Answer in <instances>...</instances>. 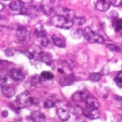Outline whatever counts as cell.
Here are the masks:
<instances>
[{"mask_svg": "<svg viewBox=\"0 0 122 122\" xmlns=\"http://www.w3.org/2000/svg\"><path fill=\"white\" fill-rule=\"evenodd\" d=\"M39 59L47 65H51L53 64V58L49 53L41 52L39 54Z\"/></svg>", "mask_w": 122, "mask_h": 122, "instance_id": "obj_13", "label": "cell"}, {"mask_svg": "<svg viewBox=\"0 0 122 122\" xmlns=\"http://www.w3.org/2000/svg\"><path fill=\"white\" fill-rule=\"evenodd\" d=\"M83 114L87 118L95 120V119L100 118V111L98 109L92 108V107L86 106L85 110H83Z\"/></svg>", "mask_w": 122, "mask_h": 122, "instance_id": "obj_7", "label": "cell"}, {"mask_svg": "<svg viewBox=\"0 0 122 122\" xmlns=\"http://www.w3.org/2000/svg\"><path fill=\"white\" fill-rule=\"evenodd\" d=\"M54 105H55V104L52 100H46L44 103V106L45 108H53V107H54Z\"/></svg>", "mask_w": 122, "mask_h": 122, "instance_id": "obj_30", "label": "cell"}, {"mask_svg": "<svg viewBox=\"0 0 122 122\" xmlns=\"http://www.w3.org/2000/svg\"><path fill=\"white\" fill-rule=\"evenodd\" d=\"M76 81V77L74 75H70L68 76H65L60 80V85L62 86H65V85H70L74 84Z\"/></svg>", "mask_w": 122, "mask_h": 122, "instance_id": "obj_14", "label": "cell"}, {"mask_svg": "<svg viewBox=\"0 0 122 122\" xmlns=\"http://www.w3.org/2000/svg\"><path fill=\"white\" fill-rule=\"evenodd\" d=\"M31 119L34 122H45V116L40 111L35 110L31 114Z\"/></svg>", "mask_w": 122, "mask_h": 122, "instance_id": "obj_15", "label": "cell"}, {"mask_svg": "<svg viewBox=\"0 0 122 122\" xmlns=\"http://www.w3.org/2000/svg\"><path fill=\"white\" fill-rule=\"evenodd\" d=\"M8 115H9V112H8L7 110H4V111L2 112V116L4 117V118L7 117V116H8Z\"/></svg>", "mask_w": 122, "mask_h": 122, "instance_id": "obj_35", "label": "cell"}, {"mask_svg": "<svg viewBox=\"0 0 122 122\" xmlns=\"http://www.w3.org/2000/svg\"><path fill=\"white\" fill-rule=\"evenodd\" d=\"M16 36H17L18 41L20 44H26L30 39V32L26 29L25 27H19L16 30Z\"/></svg>", "mask_w": 122, "mask_h": 122, "instance_id": "obj_4", "label": "cell"}, {"mask_svg": "<svg viewBox=\"0 0 122 122\" xmlns=\"http://www.w3.org/2000/svg\"><path fill=\"white\" fill-rule=\"evenodd\" d=\"M71 112L75 115H80L83 113V110L79 105H75V106H73L71 108Z\"/></svg>", "mask_w": 122, "mask_h": 122, "instance_id": "obj_26", "label": "cell"}, {"mask_svg": "<svg viewBox=\"0 0 122 122\" xmlns=\"http://www.w3.org/2000/svg\"><path fill=\"white\" fill-rule=\"evenodd\" d=\"M34 53L32 52V51H28L27 52V56L29 59H34Z\"/></svg>", "mask_w": 122, "mask_h": 122, "instance_id": "obj_33", "label": "cell"}, {"mask_svg": "<svg viewBox=\"0 0 122 122\" xmlns=\"http://www.w3.org/2000/svg\"><path fill=\"white\" fill-rule=\"evenodd\" d=\"M71 37L74 39H80L83 35V32L80 29H75L71 32Z\"/></svg>", "mask_w": 122, "mask_h": 122, "instance_id": "obj_24", "label": "cell"}, {"mask_svg": "<svg viewBox=\"0 0 122 122\" xmlns=\"http://www.w3.org/2000/svg\"><path fill=\"white\" fill-rule=\"evenodd\" d=\"M111 4H113L114 6H120L122 4V1H120V0H117V1H111Z\"/></svg>", "mask_w": 122, "mask_h": 122, "instance_id": "obj_34", "label": "cell"}, {"mask_svg": "<svg viewBox=\"0 0 122 122\" xmlns=\"http://www.w3.org/2000/svg\"><path fill=\"white\" fill-rule=\"evenodd\" d=\"M115 99L116 100H119V101H122V97H120V96H118V95H115Z\"/></svg>", "mask_w": 122, "mask_h": 122, "instance_id": "obj_36", "label": "cell"}, {"mask_svg": "<svg viewBox=\"0 0 122 122\" xmlns=\"http://www.w3.org/2000/svg\"><path fill=\"white\" fill-rule=\"evenodd\" d=\"M90 95L89 92L87 90H80V91H77L72 95V99L75 102H80L83 101V100H86L88 96Z\"/></svg>", "mask_w": 122, "mask_h": 122, "instance_id": "obj_9", "label": "cell"}, {"mask_svg": "<svg viewBox=\"0 0 122 122\" xmlns=\"http://www.w3.org/2000/svg\"><path fill=\"white\" fill-rule=\"evenodd\" d=\"M33 103H34V99L31 96L29 92L24 91L17 97L15 101V105L19 109H21L29 106V105H33Z\"/></svg>", "mask_w": 122, "mask_h": 122, "instance_id": "obj_2", "label": "cell"}, {"mask_svg": "<svg viewBox=\"0 0 122 122\" xmlns=\"http://www.w3.org/2000/svg\"><path fill=\"white\" fill-rule=\"evenodd\" d=\"M85 21H86V19L84 16H75L73 19V22L76 24L77 25H83L85 23Z\"/></svg>", "mask_w": 122, "mask_h": 122, "instance_id": "obj_22", "label": "cell"}, {"mask_svg": "<svg viewBox=\"0 0 122 122\" xmlns=\"http://www.w3.org/2000/svg\"><path fill=\"white\" fill-rule=\"evenodd\" d=\"M107 49H109L110 50L113 51V52H116V53H120L122 51L121 48L118 45H115V44H109L106 45Z\"/></svg>", "mask_w": 122, "mask_h": 122, "instance_id": "obj_23", "label": "cell"}, {"mask_svg": "<svg viewBox=\"0 0 122 122\" xmlns=\"http://www.w3.org/2000/svg\"><path fill=\"white\" fill-rule=\"evenodd\" d=\"M115 82L117 86L122 88V70L119 72L118 75H117L116 77L115 78Z\"/></svg>", "mask_w": 122, "mask_h": 122, "instance_id": "obj_25", "label": "cell"}, {"mask_svg": "<svg viewBox=\"0 0 122 122\" xmlns=\"http://www.w3.org/2000/svg\"><path fill=\"white\" fill-rule=\"evenodd\" d=\"M9 8L12 11L14 12H18L19 14L22 13V10L24 8V1H19V0H14L12 1L9 4Z\"/></svg>", "mask_w": 122, "mask_h": 122, "instance_id": "obj_10", "label": "cell"}, {"mask_svg": "<svg viewBox=\"0 0 122 122\" xmlns=\"http://www.w3.org/2000/svg\"><path fill=\"white\" fill-rule=\"evenodd\" d=\"M34 35L37 38H39V39H43L44 37H47V32L46 30L42 27H39L35 29L34 30Z\"/></svg>", "mask_w": 122, "mask_h": 122, "instance_id": "obj_19", "label": "cell"}, {"mask_svg": "<svg viewBox=\"0 0 122 122\" xmlns=\"http://www.w3.org/2000/svg\"><path fill=\"white\" fill-rule=\"evenodd\" d=\"M9 82V77L6 76V75H1L0 76V87H4L7 86V84Z\"/></svg>", "mask_w": 122, "mask_h": 122, "instance_id": "obj_28", "label": "cell"}, {"mask_svg": "<svg viewBox=\"0 0 122 122\" xmlns=\"http://www.w3.org/2000/svg\"><path fill=\"white\" fill-rule=\"evenodd\" d=\"M31 82H32V85H35V86H39L41 84L43 83L42 82V77L40 75H34L31 79Z\"/></svg>", "mask_w": 122, "mask_h": 122, "instance_id": "obj_21", "label": "cell"}, {"mask_svg": "<svg viewBox=\"0 0 122 122\" xmlns=\"http://www.w3.org/2000/svg\"><path fill=\"white\" fill-rule=\"evenodd\" d=\"M40 76L42 77L43 79H44V80H52V79H54V75H53L51 72H49V71H43L42 73H41Z\"/></svg>", "mask_w": 122, "mask_h": 122, "instance_id": "obj_27", "label": "cell"}, {"mask_svg": "<svg viewBox=\"0 0 122 122\" xmlns=\"http://www.w3.org/2000/svg\"><path fill=\"white\" fill-rule=\"evenodd\" d=\"M110 5H111V1H108V0H100L95 2L96 9L101 12H106L110 9Z\"/></svg>", "mask_w": 122, "mask_h": 122, "instance_id": "obj_8", "label": "cell"}, {"mask_svg": "<svg viewBox=\"0 0 122 122\" xmlns=\"http://www.w3.org/2000/svg\"><path fill=\"white\" fill-rule=\"evenodd\" d=\"M48 44H49V40H48L47 37H44V38H43V39H41V44H42L43 46L46 47V46L48 45Z\"/></svg>", "mask_w": 122, "mask_h": 122, "instance_id": "obj_32", "label": "cell"}, {"mask_svg": "<svg viewBox=\"0 0 122 122\" xmlns=\"http://www.w3.org/2000/svg\"><path fill=\"white\" fill-rule=\"evenodd\" d=\"M51 24L59 29H70L73 27L74 22L71 19H66L59 15H55L51 19Z\"/></svg>", "mask_w": 122, "mask_h": 122, "instance_id": "obj_1", "label": "cell"}, {"mask_svg": "<svg viewBox=\"0 0 122 122\" xmlns=\"http://www.w3.org/2000/svg\"><path fill=\"white\" fill-rule=\"evenodd\" d=\"M56 15H59L62 16V17H65L66 19H71L73 20L74 18L75 17V12H74L72 9H67V8H64V7H59L56 9Z\"/></svg>", "mask_w": 122, "mask_h": 122, "instance_id": "obj_5", "label": "cell"}, {"mask_svg": "<svg viewBox=\"0 0 122 122\" xmlns=\"http://www.w3.org/2000/svg\"><path fill=\"white\" fill-rule=\"evenodd\" d=\"M85 102H86V106L92 107V108H95V109H98L99 107H100V103H99V101L95 97L91 96V95H89L88 98L85 100Z\"/></svg>", "mask_w": 122, "mask_h": 122, "instance_id": "obj_16", "label": "cell"}, {"mask_svg": "<svg viewBox=\"0 0 122 122\" xmlns=\"http://www.w3.org/2000/svg\"><path fill=\"white\" fill-rule=\"evenodd\" d=\"M83 35L86 40L90 43H98V44H104L105 39L100 34H96L90 28H85L83 31Z\"/></svg>", "mask_w": 122, "mask_h": 122, "instance_id": "obj_3", "label": "cell"}, {"mask_svg": "<svg viewBox=\"0 0 122 122\" xmlns=\"http://www.w3.org/2000/svg\"><path fill=\"white\" fill-rule=\"evenodd\" d=\"M14 54H15V50L14 49L9 48V49H7L5 50V54L8 57H13L14 55Z\"/></svg>", "mask_w": 122, "mask_h": 122, "instance_id": "obj_31", "label": "cell"}, {"mask_svg": "<svg viewBox=\"0 0 122 122\" xmlns=\"http://www.w3.org/2000/svg\"><path fill=\"white\" fill-rule=\"evenodd\" d=\"M57 113H58V116H59V118L62 121H66V120H68L70 117V113H69L68 110H65V109H63V108L58 109Z\"/></svg>", "mask_w": 122, "mask_h": 122, "instance_id": "obj_17", "label": "cell"}, {"mask_svg": "<svg viewBox=\"0 0 122 122\" xmlns=\"http://www.w3.org/2000/svg\"><path fill=\"white\" fill-rule=\"evenodd\" d=\"M4 9V4H3L2 2H0V12L3 10V9Z\"/></svg>", "mask_w": 122, "mask_h": 122, "instance_id": "obj_37", "label": "cell"}, {"mask_svg": "<svg viewBox=\"0 0 122 122\" xmlns=\"http://www.w3.org/2000/svg\"><path fill=\"white\" fill-rule=\"evenodd\" d=\"M2 92L3 95L5 97H8V98H11L13 97L14 95H15V89L14 87L11 86H5L2 89Z\"/></svg>", "mask_w": 122, "mask_h": 122, "instance_id": "obj_18", "label": "cell"}, {"mask_svg": "<svg viewBox=\"0 0 122 122\" xmlns=\"http://www.w3.org/2000/svg\"><path fill=\"white\" fill-rule=\"evenodd\" d=\"M10 77L14 80V81L20 82L24 79V75L22 72V70H18V69H14L10 71Z\"/></svg>", "mask_w": 122, "mask_h": 122, "instance_id": "obj_11", "label": "cell"}, {"mask_svg": "<svg viewBox=\"0 0 122 122\" xmlns=\"http://www.w3.org/2000/svg\"><path fill=\"white\" fill-rule=\"evenodd\" d=\"M113 25L115 28V30L116 32H120L122 31V19H118V18H115L113 20Z\"/></svg>", "mask_w": 122, "mask_h": 122, "instance_id": "obj_20", "label": "cell"}, {"mask_svg": "<svg viewBox=\"0 0 122 122\" xmlns=\"http://www.w3.org/2000/svg\"><path fill=\"white\" fill-rule=\"evenodd\" d=\"M90 80H92V81H94V82H98V81H100V80L101 79V75L99 73H93L90 75Z\"/></svg>", "mask_w": 122, "mask_h": 122, "instance_id": "obj_29", "label": "cell"}, {"mask_svg": "<svg viewBox=\"0 0 122 122\" xmlns=\"http://www.w3.org/2000/svg\"><path fill=\"white\" fill-rule=\"evenodd\" d=\"M54 1H42L39 8L45 15H50L54 11Z\"/></svg>", "mask_w": 122, "mask_h": 122, "instance_id": "obj_6", "label": "cell"}, {"mask_svg": "<svg viewBox=\"0 0 122 122\" xmlns=\"http://www.w3.org/2000/svg\"><path fill=\"white\" fill-rule=\"evenodd\" d=\"M52 40L53 43L59 48H65L66 46V42H65L64 37H62L61 35L54 34V35L52 36Z\"/></svg>", "mask_w": 122, "mask_h": 122, "instance_id": "obj_12", "label": "cell"}]
</instances>
